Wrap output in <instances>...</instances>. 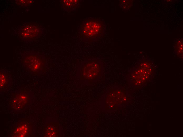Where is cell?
Masks as SVG:
<instances>
[{"instance_id":"cell-1","label":"cell","mask_w":183,"mask_h":137,"mask_svg":"<svg viewBox=\"0 0 183 137\" xmlns=\"http://www.w3.org/2000/svg\"><path fill=\"white\" fill-rule=\"evenodd\" d=\"M103 63L100 60L91 58L83 61L77 69L80 77L88 80H93L101 76L103 72Z\"/></svg>"},{"instance_id":"cell-2","label":"cell","mask_w":183,"mask_h":137,"mask_svg":"<svg viewBox=\"0 0 183 137\" xmlns=\"http://www.w3.org/2000/svg\"><path fill=\"white\" fill-rule=\"evenodd\" d=\"M22 62L26 70L36 75L42 73L45 66V59L41 56L35 54H28L25 56Z\"/></svg>"},{"instance_id":"cell-3","label":"cell","mask_w":183,"mask_h":137,"mask_svg":"<svg viewBox=\"0 0 183 137\" xmlns=\"http://www.w3.org/2000/svg\"><path fill=\"white\" fill-rule=\"evenodd\" d=\"M104 25L99 19H90L82 23L81 33L84 37L88 39H95L100 36L104 30Z\"/></svg>"},{"instance_id":"cell-4","label":"cell","mask_w":183,"mask_h":137,"mask_svg":"<svg viewBox=\"0 0 183 137\" xmlns=\"http://www.w3.org/2000/svg\"><path fill=\"white\" fill-rule=\"evenodd\" d=\"M31 96L29 91L24 90L15 93L11 100L12 109L18 111L23 110L29 105Z\"/></svg>"},{"instance_id":"cell-5","label":"cell","mask_w":183,"mask_h":137,"mask_svg":"<svg viewBox=\"0 0 183 137\" xmlns=\"http://www.w3.org/2000/svg\"><path fill=\"white\" fill-rule=\"evenodd\" d=\"M32 130V125L28 120L22 121L14 127L12 131V136L28 137Z\"/></svg>"},{"instance_id":"cell-6","label":"cell","mask_w":183,"mask_h":137,"mask_svg":"<svg viewBox=\"0 0 183 137\" xmlns=\"http://www.w3.org/2000/svg\"><path fill=\"white\" fill-rule=\"evenodd\" d=\"M11 75L7 70L0 71V90L4 91L8 87L11 80Z\"/></svg>"},{"instance_id":"cell-7","label":"cell","mask_w":183,"mask_h":137,"mask_svg":"<svg viewBox=\"0 0 183 137\" xmlns=\"http://www.w3.org/2000/svg\"><path fill=\"white\" fill-rule=\"evenodd\" d=\"M38 31L36 26L29 25L23 28L22 35L23 37L25 39H33L37 36Z\"/></svg>"},{"instance_id":"cell-8","label":"cell","mask_w":183,"mask_h":137,"mask_svg":"<svg viewBox=\"0 0 183 137\" xmlns=\"http://www.w3.org/2000/svg\"><path fill=\"white\" fill-rule=\"evenodd\" d=\"M58 127L54 124L51 123L47 125L44 130L45 136H56L58 134Z\"/></svg>"},{"instance_id":"cell-9","label":"cell","mask_w":183,"mask_h":137,"mask_svg":"<svg viewBox=\"0 0 183 137\" xmlns=\"http://www.w3.org/2000/svg\"><path fill=\"white\" fill-rule=\"evenodd\" d=\"M78 0H63V7L65 9L71 10L74 9L78 4Z\"/></svg>"},{"instance_id":"cell-10","label":"cell","mask_w":183,"mask_h":137,"mask_svg":"<svg viewBox=\"0 0 183 137\" xmlns=\"http://www.w3.org/2000/svg\"><path fill=\"white\" fill-rule=\"evenodd\" d=\"M176 51L178 56H182L183 45L182 41L179 40L176 43Z\"/></svg>"}]
</instances>
